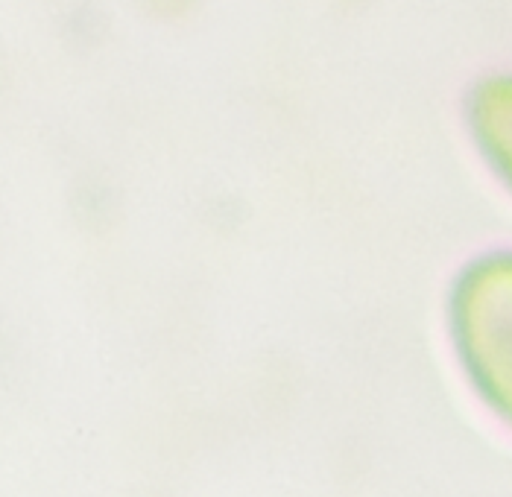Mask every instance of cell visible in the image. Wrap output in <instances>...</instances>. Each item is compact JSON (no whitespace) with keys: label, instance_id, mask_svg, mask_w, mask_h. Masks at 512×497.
<instances>
[{"label":"cell","instance_id":"cell-1","mask_svg":"<svg viewBox=\"0 0 512 497\" xmlns=\"http://www.w3.org/2000/svg\"><path fill=\"white\" fill-rule=\"evenodd\" d=\"M439 334L474 410L512 436V240L477 246L451 269Z\"/></svg>","mask_w":512,"mask_h":497},{"label":"cell","instance_id":"cell-2","mask_svg":"<svg viewBox=\"0 0 512 497\" xmlns=\"http://www.w3.org/2000/svg\"><path fill=\"white\" fill-rule=\"evenodd\" d=\"M457 123L477 170L512 205V65H495L469 79Z\"/></svg>","mask_w":512,"mask_h":497}]
</instances>
